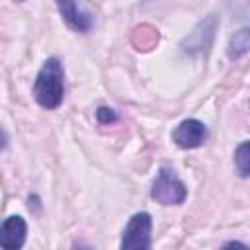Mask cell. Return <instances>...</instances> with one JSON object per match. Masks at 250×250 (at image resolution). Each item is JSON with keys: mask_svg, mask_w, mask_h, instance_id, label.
Returning <instances> with one entry per match:
<instances>
[{"mask_svg": "<svg viewBox=\"0 0 250 250\" xmlns=\"http://www.w3.org/2000/svg\"><path fill=\"white\" fill-rule=\"evenodd\" d=\"M221 250H248V246L242 244V242H238V240H230V242H227Z\"/></svg>", "mask_w": 250, "mask_h": 250, "instance_id": "12", "label": "cell"}, {"mask_svg": "<svg viewBox=\"0 0 250 250\" xmlns=\"http://www.w3.org/2000/svg\"><path fill=\"white\" fill-rule=\"evenodd\" d=\"M27 238V223L20 215H10L0 223V250H21Z\"/></svg>", "mask_w": 250, "mask_h": 250, "instance_id": "5", "label": "cell"}, {"mask_svg": "<svg viewBox=\"0 0 250 250\" xmlns=\"http://www.w3.org/2000/svg\"><path fill=\"white\" fill-rule=\"evenodd\" d=\"M150 195L162 205H180L188 197V188L172 168L162 166L152 182Z\"/></svg>", "mask_w": 250, "mask_h": 250, "instance_id": "2", "label": "cell"}, {"mask_svg": "<svg viewBox=\"0 0 250 250\" xmlns=\"http://www.w3.org/2000/svg\"><path fill=\"white\" fill-rule=\"evenodd\" d=\"M6 145H8V135H6V131L0 127V150L6 148Z\"/></svg>", "mask_w": 250, "mask_h": 250, "instance_id": "13", "label": "cell"}, {"mask_svg": "<svg viewBox=\"0 0 250 250\" xmlns=\"http://www.w3.org/2000/svg\"><path fill=\"white\" fill-rule=\"evenodd\" d=\"M74 250H92V248L86 246V244H78V246H74Z\"/></svg>", "mask_w": 250, "mask_h": 250, "instance_id": "14", "label": "cell"}, {"mask_svg": "<svg viewBox=\"0 0 250 250\" xmlns=\"http://www.w3.org/2000/svg\"><path fill=\"white\" fill-rule=\"evenodd\" d=\"M137 37H141V41H137V43H135V45H137V49H150V47L158 41V33H156L150 25L137 27V29H135L133 39H137Z\"/></svg>", "mask_w": 250, "mask_h": 250, "instance_id": "10", "label": "cell"}, {"mask_svg": "<svg viewBox=\"0 0 250 250\" xmlns=\"http://www.w3.org/2000/svg\"><path fill=\"white\" fill-rule=\"evenodd\" d=\"M215 29H217V20H215V16L205 18V20L199 21V23L189 31V35L180 43L182 51L188 53V55H197V53L207 51V49L211 47V43H213Z\"/></svg>", "mask_w": 250, "mask_h": 250, "instance_id": "4", "label": "cell"}, {"mask_svg": "<svg viewBox=\"0 0 250 250\" xmlns=\"http://www.w3.org/2000/svg\"><path fill=\"white\" fill-rule=\"evenodd\" d=\"M96 119H98L102 125H107V123H113V121H117V113H115L111 107L100 105V107L96 109Z\"/></svg>", "mask_w": 250, "mask_h": 250, "instance_id": "11", "label": "cell"}, {"mask_svg": "<svg viewBox=\"0 0 250 250\" xmlns=\"http://www.w3.org/2000/svg\"><path fill=\"white\" fill-rule=\"evenodd\" d=\"M207 139V127L197 119H184L174 131L172 141L180 148H197Z\"/></svg>", "mask_w": 250, "mask_h": 250, "instance_id": "6", "label": "cell"}, {"mask_svg": "<svg viewBox=\"0 0 250 250\" xmlns=\"http://www.w3.org/2000/svg\"><path fill=\"white\" fill-rule=\"evenodd\" d=\"M33 98L45 109H57L64 98V68L57 57H49L33 82Z\"/></svg>", "mask_w": 250, "mask_h": 250, "instance_id": "1", "label": "cell"}, {"mask_svg": "<svg viewBox=\"0 0 250 250\" xmlns=\"http://www.w3.org/2000/svg\"><path fill=\"white\" fill-rule=\"evenodd\" d=\"M150 232H152V219L146 211L135 213L121 236L119 250H150Z\"/></svg>", "mask_w": 250, "mask_h": 250, "instance_id": "3", "label": "cell"}, {"mask_svg": "<svg viewBox=\"0 0 250 250\" xmlns=\"http://www.w3.org/2000/svg\"><path fill=\"white\" fill-rule=\"evenodd\" d=\"M62 20L68 23V27H72L74 31H80V33H88L92 27H94V16L92 12H88L84 6L76 4V2H59L57 4Z\"/></svg>", "mask_w": 250, "mask_h": 250, "instance_id": "7", "label": "cell"}, {"mask_svg": "<svg viewBox=\"0 0 250 250\" xmlns=\"http://www.w3.org/2000/svg\"><path fill=\"white\" fill-rule=\"evenodd\" d=\"M248 47H250V29L248 27H242L240 31H236L229 43V57L230 59H240L242 55L248 53Z\"/></svg>", "mask_w": 250, "mask_h": 250, "instance_id": "8", "label": "cell"}, {"mask_svg": "<svg viewBox=\"0 0 250 250\" xmlns=\"http://www.w3.org/2000/svg\"><path fill=\"white\" fill-rule=\"evenodd\" d=\"M234 164H236V170L242 178L248 176L250 172V156H248V141L240 143L234 150Z\"/></svg>", "mask_w": 250, "mask_h": 250, "instance_id": "9", "label": "cell"}]
</instances>
